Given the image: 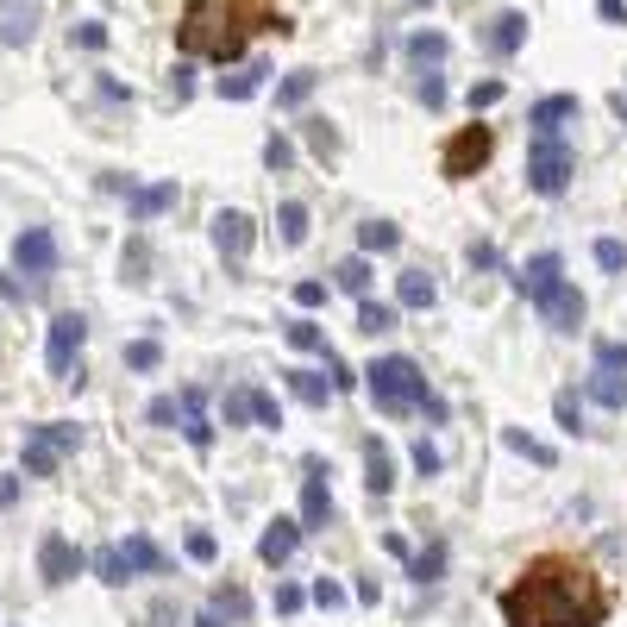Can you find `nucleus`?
I'll return each instance as SVG.
<instances>
[{
  "label": "nucleus",
  "instance_id": "obj_5",
  "mask_svg": "<svg viewBox=\"0 0 627 627\" xmlns=\"http://www.w3.org/2000/svg\"><path fill=\"white\" fill-rule=\"evenodd\" d=\"M490 157H496V126L471 120V126H458L446 138V151H439V176H446V182H471Z\"/></svg>",
  "mask_w": 627,
  "mask_h": 627
},
{
  "label": "nucleus",
  "instance_id": "obj_29",
  "mask_svg": "<svg viewBox=\"0 0 627 627\" xmlns=\"http://www.w3.org/2000/svg\"><path fill=\"white\" fill-rule=\"evenodd\" d=\"M502 446H508V452H521V458H533V464H559V452H552L546 439H533V433H521V427H508V433H502Z\"/></svg>",
  "mask_w": 627,
  "mask_h": 627
},
{
  "label": "nucleus",
  "instance_id": "obj_21",
  "mask_svg": "<svg viewBox=\"0 0 627 627\" xmlns=\"http://www.w3.org/2000/svg\"><path fill=\"white\" fill-rule=\"evenodd\" d=\"M433 301H439V283H433V276H427V270H402L396 308H414V314H421V308H433Z\"/></svg>",
  "mask_w": 627,
  "mask_h": 627
},
{
  "label": "nucleus",
  "instance_id": "obj_56",
  "mask_svg": "<svg viewBox=\"0 0 627 627\" xmlns=\"http://www.w3.org/2000/svg\"><path fill=\"white\" fill-rule=\"evenodd\" d=\"M13 496H19V483H13V477H0V508H13Z\"/></svg>",
  "mask_w": 627,
  "mask_h": 627
},
{
  "label": "nucleus",
  "instance_id": "obj_32",
  "mask_svg": "<svg viewBox=\"0 0 627 627\" xmlns=\"http://www.w3.org/2000/svg\"><path fill=\"white\" fill-rule=\"evenodd\" d=\"M276 226H283V245H308V207H301V201H283Z\"/></svg>",
  "mask_w": 627,
  "mask_h": 627
},
{
  "label": "nucleus",
  "instance_id": "obj_33",
  "mask_svg": "<svg viewBox=\"0 0 627 627\" xmlns=\"http://www.w3.org/2000/svg\"><path fill=\"white\" fill-rule=\"evenodd\" d=\"M245 396H251V421H258L264 433H276V427H283V408H276V396H270V389H245Z\"/></svg>",
  "mask_w": 627,
  "mask_h": 627
},
{
  "label": "nucleus",
  "instance_id": "obj_4",
  "mask_svg": "<svg viewBox=\"0 0 627 627\" xmlns=\"http://www.w3.org/2000/svg\"><path fill=\"white\" fill-rule=\"evenodd\" d=\"M571 176H577V151L565 145L559 132H533V145H527V189L546 195V201H559L571 189Z\"/></svg>",
  "mask_w": 627,
  "mask_h": 627
},
{
  "label": "nucleus",
  "instance_id": "obj_24",
  "mask_svg": "<svg viewBox=\"0 0 627 627\" xmlns=\"http://www.w3.org/2000/svg\"><path fill=\"white\" fill-rule=\"evenodd\" d=\"M264 76H270L264 63H245L239 76H220V82H214V95H220V101H251V95L264 88Z\"/></svg>",
  "mask_w": 627,
  "mask_h": 627
},
{
  "label": "nucleus",
  "instance_id": "obj_42",
  "mask_svg": "<svg viewBox=\"0 0 627 627\" xmlns=\"http://www.w3.org/2000/svg\"><path fill=\"white\" fill-rule=\"evenodd\" d=\"M182 546H189V559H195V565H214V559H220V540H214L207 527H195V533H189Z\"/></svg>",
  "mask_w": 627,
  "mask_h": 627
},
{
  "label": "nucleus",
  "instance_id": "obj_48",
  "mask_svg": "<svg viewBox=\"0 0 627 627\" xmlns=\"http://www.w3.org/2000/svg\"><path fill=\"white\" fill-rule=\"evenodd\" d=\"M295 308H327V283H295Z\"/></svg>",
  "mask_w": 627,
  "mask_h": 627
},
{
  "label": "nucleus",
  "instance_id": "obj_41",
  "mask_svg": "<svg viewBox=\"0 0 627 627\" xmlns=\"http://www.w3.org/2000/svg\"><path fill=\"white\" fill-rule=\"evenodd\" d=\"M596 370H615V377H627V345H621V339H596Z\"/></svg>",
  "mask_w": 627,
  "mask_h": 627
},
{
  "label": "nucleus",
  "instance_id": "obj_15",
  "mask_svg": "<svg viewBox=\"0 0 627 627\" xmlns=\"http://www.w3.org/2000/svg\"><path fill=\"white\" fill-rule=\"evenodd\" d=\"M113 546H120V559H126V577H164V571H170V552L157 546V540H145V533L113 540Z\"/></svg>",
  "mask_w": 627,
  "mask_h": 627
},
{
  "label": "nucleus",
  "instance_id": "obj_14",
  "mask_svg": "<svg viewBox=\"0 0 627 627\" xmlns=\"http://www.w3.org/2000/svg\"><path fill=\"white\" fill-rule=\"evenodd\" d=\"M176 414H182V439H189V446L195 452H207V446H214V421H207V389H182V396H176Z\"/></svg>",
  "mask_w": 627,
  "mask_h": 627
},
{
  "label": "nucleus",
  "instance_id": "obj_53",
  "mask_svg": "<svg viewBox=\"0 0 627 627\" xmlns=\"http://www.w3.org/2000/svg\"><path fill=\"white\" fill-rule=\"evenodd\" d=\"M76 38L88 44V51H107V26H101V19H88V26H82Z\"/></svg>",
  "mask_w": 627,
  "mask_h": 627
},
{
  "label": "nucleus",
  "instance_id": "obj_19",
  "mask_svg": "<svg viewBox=\"0 0 627 627\" xmlns=\"http://www.w3.org/2000/svg\"><path fill=\"white\" fill-rule=\"evenodd\" d=\"M38 38V7L32 0H0V44H32Z\"/></svg>",
  "mask_w": 627,
  "mask_h": 627
},
{
  "label": "nucleus",
  "instance_id": "obj_57",
  "mask_svg": "<svg viewBox=\"0 0 627 627\" xmlns=\"http://www.w3.org/2000/svg\"><path fill=\"white\" fill-rule=\"evenodd\" d=\"M195 627H226V615H214V609H201V615H195Z\"/></svg>",
  "mask_w": 627,
  "mask_h": 627
},
{
  "label": "nucleus",
  "instance_id": "obj_18",
  "mask_svg": "<svg viewBox=\"0 0 627 627\" xmlns=\"http://www.w3.org/2000/svg\"><path fill=\"white\" fill-rule=\"evenodd\" d=\"M577 113H584V101H577V95H546V101L527 107V126H533V132H559V126L577 120Z\"/></svg>",
  "mask_w": 627,
  "mask_h": 627
},
{
  "label": "nucleus",
  "instance_id": "obj_17",
  "mask_svg": "<svg viewBox=\"0 0 627 627\" xmlns=\"http://www.w3.org/2000/svg\"><path fill=\"white\" fill-rule=\"evenodd\" d=\"M170 207H176V182H145V189L126 182V214L132 220H157V214H170Z\"/></svg>",
  "mask_w": 627,
  "mask_h": 627
},
{
  "label": "nucleus",
  "instance_id": "obj_51",
  "mask_svg": "<svg viewBox=\"0 0 627 627\" xmlns=\"http://www.w3.org/2000/svg\"><path fill=\"white\" fill-rule=\"evenodd\" d=\"M170 95H176V101H189V95H195V69H189V63H176V76H170Z\"/></svg>",
  "mask_w": 627,
  "mask_h": 627
},
{
  "label": "nucleus",
  "instance_id": "obj_11",
  "mask_svg": "<svg viewBox=\"0 0 627 627\" xmlns=\"http://www.w3.org/2000/svg\"><path fill=\"white\" fill-rule=\"evenodd\" d=\"M251 239H258V220H251V214H239V207H220V214H214V251H220V258L239 264L251 251Z\"/></svg>",
  "mask_w": 627,
  "mask_h": 627
},
{
  "label": "nucleus",
  "instance_id": "obj_31",
  "mask_svg": "<svg viewBox=\"0 0 627 627\" xmlns=\"http://www.w3.org/2000/svg\"><path fill=\"white\" fill-rule=\"evenodd\" d=\"M408 571L421 577V584H439V571H446V546H427V552H408Z\"/></svg>",
  "mask_w": 627,
  "mask_h": 627
},
{
  "label": "nucleus",
  "instance_id": "obj_2",
  "mask_svg": "<svg viewBox=\"0 0 627 627\" xmlns=\"http://www.w3.org/2000/svg\"><path fill=\"white\" fill-rule=\"evenodd\" d=\"M258 32L289 38L295 26L276 13V0H189L176 19V51L207 63H239Z\"/></svg>",
  "mask_w": 627,
  "mask_h": 627
},
{
  "label": "nucleus",
  "instance_id": "obj_16",
  "mask_svg": "<svg viewBox=\"0 0 627 627\" xmlns=\"http://www.w3.org/2000/svg\"><path fill=\"white\" fill-rule=\"evenodd\" d=\"M295 546H301V521H289V515H276V521L258 533V559H264V565H289Z\"/></svg>",
  "mask_w": 627,
  "mask_h": 627
},
{
  "label": "nucleus",
  "instance_id": "obj_9",
  "mask_svg": "<svg viewBox=\"0 0 627 627\" xmlns=\"http://www.w3.org/2000/svg\"><path fill=\"white\" fill-rule=\"evenodd\" d=\"M88 571V552L69 540V533H44L38 540V577L44 584H69V577Z\"/></svg>",
  "mask_w": 627,
  "mask_h": 627
},
{
  "label": "nucleus",
  "instance_id": "obj_54",
  "mask_svg": "<svg viewBox=\"0 0 627 627\" xmlns=\"http://www.w3.org/2000/svg\"><path fill=\"white\" fill-rule=\"evenodd\" d=\"M596 13L609 19V26H627V0H596Z\"/></svg>",
  "mask_w": 627,
  "mask_h": 627
},
{
  "label": "nucleus",
  "instance_id": "obj_13",
  "mask_svg": "<svg viewBox=\"0 0 627 627\" xmlns=\"http://www.w3.org/2000/svg\"><path fill=\"white\" fill-rule=\"evenodd\" d=\"M301 533H320L333 521V490H327V477H320V464L308 458V477H301Z\"/></svg>",
  "mask_w": 627,
  "mask_h": 627
},
{
  "label": "nucleus",
  "instance_id": "obj_8",
  "mask_svg": "<svg viewBox=\"0 0 627 627\" xmlns=\"http://www.w3.org/2000/svg\"><path fill=\"white\" fill-rule=\"evenodd\" d=\"M533 308H540V320H546L552 333H577V327H584V314H590L584 295H577V283H565V276H559L552 289L533 295Z\"/></svg>",
  "mask_w": 627,
  "mask_h": 627
},
{
  "label": "nucleus",
  "instance_id": "obj_23",
  "mask_svg": "<svg viewBox=\"0 0 627 627\" xmlns=\"http://www.w3.org/2000/svg\"><path fill=\"white\" fill-rule=\"evenodd\" d=\"M283 383H289V396L308 402V408H327V396H333V383L320 377V370H283Z\"/></svg>",
  "mask_w": 627,
  "mask_h": 627
},
{
  "label": "nucleus",
  "instance_id": "obj_3",
  "mask_svg": "<svg viewBox=\"0 0 627 627\" xmlns=\"http://www.w3.org/2000/svg\"><path fill=\"white\" fill-rule=\"evenodd\" d=\"M364 389H370V402H377V414H389V421H408V414H427V421L439 427L446 421V396H433L427 377H421V364H414L408 352H389L364 370Z\"/></svg>",
  "mask_w": 627,
  "mask_h": 627
},
{
  "label": "nucleus",
  "instance_id": "obj_34",
  "mask_svg": "<svg viewBox=\"0 0 627 627\" xmlns=\"http://www.w3.org/2000/svg\"><path fill=\"white\" fill-rule=\"evenodd\" d=\"M333 276H339V289H345V295H358V301L370 295V264H364V258H345Z\"/></svg>",
  "mask_w": 627,
  "mask_h": 627
},
{
  "label": "nucleus",
  "instance_id": "obj_39",
  "mask_svg": "<svg viewBox=\"0 0 627 627\" xmlns=\"http://www.w3.org/2000/svg\"><path fill=\"white\" fill-rule=\"evenodd\" d=\"M126 364L132 370H157V364H164V345H157V339H132L126 345Z\"/></svg>",
  "mask_w": 627,
  "mask_h": 627
},
{
  "label": "nucleus",
  "instance_id": "obj_35",
  "mask_svg": "<svg viewBox=\"0 0 627 627\" xmlns=\"http://www.w3.org/2000/svg\"><path fill=\"white\" fill-rule=\"evenodd\" d=\"M552 414H559L565 433H584V402H577V389H559V396H552Z\"/></svg>",
  "mask_w": 627,
  "mask_h": 627
},
{
  "label": "nucleus",
  "instance_id": "obj_12",
  "mask_svg": "<svg viewBox=\"0 0 627 627\" xmlns=\"http://www.w3.org/2000/svg\"><path fill=\"white\" fill-rule=\"evenodd\" d=\"M521 44H527V13H521V7H502L490 26H483V51H490L496 63H508Z\"/></svg>",
  "mask_w": 627,
  "mask_h": 627
},
{
  "label": "nucleus",
  "instance_id": "obj_20",
  "mask_svg": "<svg viewBox=\"0 0 627 627\" xmlns=\"http://www.w3.org/2000/svg\"><path fill=\"white\" fill-rule=\"evenodd\" d=\"M364 490H370V496H389V490H396V458H389L383 439H370V446H364Z\"/></svg>",
  "mask_w": 627,
  "mask_h": 627
},
{
  "label": "nucleus",
  "instance_id": "obj_27",
  "mask_svg": "<svg viewBox=\"0 0 627 627\" xmlns=\"http://www.w3.org/2000/svg\"><path fill=\"white\" fill-rule=\"evenodd\" d=\"M402 51H408V63H421V69H427V63H446L452 38H446V32H414V38L402 44Z\"/></svg>",
  "mask_w": 627,
  "mask_h": 627
},
{
  "label": "nucleus",
  "instance_id": "obj_26",
  "mask_svg": "<svg viewBox=\"0 0 627 627\" xmlns=\"http://www.w3.org/2000/svg\"><path fill=\"white\" fill-rule=\"evenodd\" d=\"M314 82H320V76H314V69H289V76H283V82H276V107H289V113H295V107H308V95H314Z\"/></svg>",
  "mask_w": 627,
  "mask_h": 627
},
{
  "label": "nucleus",
  "instance_id": "obj_36",
  "mask_svg": "<svg viewBox=\"0 0 627 627\" xmlns=\"http://www.w3.org/2000/svg\"><path fill=\"white\" fill-rule=\"evenodd\" d=\"M283 333H289V345H295V352H327V333H320L314 320H289Z\"/></svg>",
  "mask_w": 627,
  "mask_h": 627
},
{
  "label": "nucleus",
  "instance_id": "obj_6",
  "mask_svg": "<svg viewBox=\"0 0 627 627\" xmlns=\"http://www.w3.org/2000/svg\"><path fill=\"white\" fill-rule=\"evenodd\" d=\"M82 345H88V320L82 314H57L51 333H44V364H51L57 383L82 389Z\"/></svg>",
  "mask_w": 627,
  "mask_h": 627
},
{
  "label": "nucleus",
  "instance_id": "obj_40",
  "mask_svg": "<svg viewBox=\"0 0 627 627\" xmlns=\"http://www.w3.org/2000/svg\"><path fill=\"white\" fill-rule=\"evenodd\" d=\"M220 421L226 427H245L251 421V396H245V389H226V396H220Z\"/></svg>",
  "mask_w": 627,
  "mask_h": 627
},
{
  "label": "nucleus",
  "instance_id": "obj_49",
  "mask_svg": "<svg viewBox=\"0 0 627 627\" xmlns=\"http://www.w3.org/2000/svg\"><path fill=\"white\" fill-rule=\"evenodd\" d=\"M308 596H314V602H320V609H339V602H345V590H339V584H333V577H320V584H314V590H308Z\"/></svg>",
  "mask_w": 627,
  "mask_h": 627
},
{
  "label": "nucleus",
  "instance_id": "obj_46",
  "mask_svg": "<svg viewBox=\"0 0 627 627\" xmlns=\"http://www.w3.org/2000/svg\"><path fill=\"white\" fill-rule=\"evenodd\" d=\"M408 458H414V471H421V477H433L439 464H446V458H439V446H433V439H414V452H408Z\"/></svg>",
  "mask_w": 627,
  "mask_h": 627
},
{
  "label": "nucleus",
  "instance_id": "obj_50",
  "mask_svg": "<svg viewBox=\"0 0 627 627\" xmlns=\"http://www.w3.org/2000/svg\"><path fill=\"white\" fill-rule=\"evenodd\" d=\"M145 421H151V427H170V421H176V396H157V402L145 408Z\"/></svg>",
  "mask_w": 627,
  "mask_h": 627
},
{
  "label": "nucleus",
  "instance_id": "obj_22",
  "mask_svg": "<svg viewBox=\"0 0 627 627\" xmlns=\"http://www.w3.org/2000/svg\"><path fill=\"white\" fill-rule=\"evenodd\" d=\"M584 396H590L596 408H609V414H621V408H627V377H615V370H590V383H584Z\"/></svg>",
  "mask_w": 627,
  "mask_h": 627
},
{
  "label": "nucleus",
  "instance_id": "obj_59",
  "mask_svg": "<svg viewBox=\"0 0 627 627\" xmlns=\"http://www.w3.org/2000/svg\"><path fill=\"white\" fill-rule=\"evenodd\" d=\"M408 7H433V0H408Z\"/></svg>",
  "mask_w": 627,
  "mask_h": 627
},
{
  "label": "nucleus",
  "instance_id": "obj_10",
  "mask_svg": "<svg viewBox=\"0 0 627 627\" xmlns=\"http://www.w3.org/2000/svg\"><path fill=\"white\" fill-rule=\"evenodd\" d=\"M13 270L44 283V276L57 270V232L51 226H26V232H19V239H13Z\"/></svg>",
  "mask_w": 627,
  "mask_h": 627
},
{
  "label": "nucleus",
  "instance_id": "obj_38",
  "mask_svg": "<svg viewBox=\"0 0 627 627\" xmlns=\"http://www.w3.org/2000/svg\"><path fill=\"white\" fill-rule=\"evenodd\" d=\"M414 101H421L427 113H439V107H446V82H439V69H427V76L414 82Z\"/></svg>",
  "mask_w": 627,
  "mask_h": 627
},
{
  "label": "nucleus",
  "instance_id": "obj_30",
  "mask_svg": "<svg viewBox=\"0 0 627 627\" xmlns=\"http://www.w3.org/2000/svg\"><path fill=\"white\" fill-rule=\"evenodd\" d=\"M88 571H95L101 584H113V590H120V584H132V577H126V559H120V546H101L95 559H88Z\"/></svg>",
  "mask_w": 627,
  "mask_h": 627
},
{
  "label": "nucleus",
  "instance_id": "obj_47",
  "mask_svg": "<svg viewBox=\"0 0 627 627\" xmlns=\"http://www.w3.org/2000/svg\"><path fill=\"white\" fill-rule=\"evenodd\" d=\"M308 145H314L320 157H333V151H339V132H333L327 120H308Z\"/></svg>",
  "mask_w": 627,
  "mask_h": 627
},
{
  "label": "nucleus",
  "instance_id": "obj_45",
  "mask_svg": "<svg viewBox=\"0 0 627 627\" xmlns=\"http://www.w3.org/2000/svg\"><path fill=\"white\" fill-rule=\"evenodd\" d=\"M596 264L609 270V276H621V270H627V245H621V239H596Z\"/></svg>",
  "mask_w": 627,
  "mask_h": 627
},
{
  "label": "nucleus",
  "instance_id": "obj_52",
  "mask_svg": "<svg viewBox=\"0 0 627 627\" xmlns=\"http://www.w3.org/2000/svg\"><path fill=\"white\" fill-rule=\"evenodd\" d=\"M301 602H308V596H301L295 584H276V615H295V609H301Z\"/></svg>",
  "mask_w": 627,
  "mask_h": 627
},
{
  "label": "nucleus",
  "instance_id": "obj_44",
  "mask_svg": "<svg viewBox=\"0 0 627 627\" xmlns=\"http://www.w3.org/2000/svg\"><path fill=\"white\" fill-rule=\"evenodd\" d=\"M214 615L245 621V615H251V596H245V590H214Z\"/></svg>",
  "mask_w": 627,
  "mask_h": 627
},
{
  "label": "nucleus",
  "instance_id": "obj_37",
  "mask_svg": "<svg viewBox=\"0 0 627 627\" xmlns=\"http://www.w3.org/2000/svg\"><path fill=\"white\" fill-rule=\"evenodd\" d=\"M264 164H270L276 176L295 164V138H289V132H270V138H264Z\"/></svg>",
  "mask_w": 627,
  "mask_h": 627
},
{
  "label": "nucleus",
  "instance_id": "obj_7",
  "mask_svg": "<svg viewBox=\"0 0 627 627\" xmlns=\"http://www.w3.org/2000/svg\"><path fill=\"white\" fill-rule=\"evenodd\" d=\"M82 446V427L76 421H44L26 427V477H57V464Z\"/></svg>",
  "mask_w": 627,
  "mask_h": 627
},
{
  "label": "nucleus",
  "instance_id": "obj_43",
  "mask_svg": "<svg viewBox=\"0 0 627 627\" xmlns=\"http://www.w3.org/2000/svg\"><path fill=\"white\" fill-rule=\"evenodd\" d=\"M502 95H508V82L490 76V82H471V95H464V101H471V113H483V107H496Z\"/></svg>",
  "mask_w": 627,
  "mask_h": 627
},
{
  "label": "nucleus",
  "instance_id": "obj_58",
  "mask_svg": "<svg viewBox=\"0 0 627 627\" xmlns=\"http://www.w3.org/2000/svg\"><path fill=\"white\" fill-rule=\"evenodd\" d=\"M615 113H621V126H627V88H621V95H615Z\"/></svg>",
  "mask_w": 627,
  "mask_h": 627
},
{
  "label": "nucleus",
  "instance_id": "obj_55",
  "mask_svg": "<svg viewBox=\"0 0 627 627\" xmlns=\"http://www.w3.org/2000/svg\"><path fill=\"white\" fill-rule=\"evenodd\" d=\"M471 264H477V270H496L502 258H496V245H471Z\"/></svg>",
  "mask_w": 627,
  "mask_h": 627
},
{
  "label": "nucleus",
  "instance_id": "obj_28",
  "mask_svg": "<svg viewBox=\"0 0 627 627\" xmlns=\"http://www.w3.org/2000/svg\"><path fill=\"white\" fill-rule=\"evenodd\" d=\"M402 245V226L396 220H364L358 226V251H396Z\"/></svg>",
  "mask_w": 627,
  "mask_h": 627
},
{
  "label": "nucleus",
  "instance_id": "obj_25",
  "mask_svg": "<svg viewBox=\"0 0 627 627\" xmlns=\"http://www.w3.org/2000/svg\"><path fill=\"white\" fill-rule=\"evenodd\" d=\"M396 320H402V308H396V301H358V333H370V339H377V333H396Z\"/></svg>",
  "mask_w": 627,
  "mask_h": 627
},
{
  "label": "nucleus",
  "instance_id": "obj_1",
  "mask_svg": "<svg viewBox=\"0 0 627 627\" xmlns=\"http://www.w3.org/2000/svg\"><path fill=\"white\" fill-rule=\"evenodd\" d=\"M496 609L508 627H602L615 615V590L584 552H533Z\"/></svg>",
  "mask_w": 627,
  "mask_h": 627
}]
</instances>
